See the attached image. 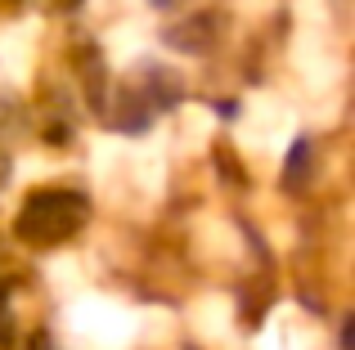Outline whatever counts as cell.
Returning a JSON list of instances; mask_svg holds the SVG:
<instances>
[{
	"instance_id": "cell-1",
	"label": "cell",
	"mask_w": 355,
	"mask_h": 350,
	"mask_svg": "<svg viewBox=\"0 0 355 350\" xmlns=\"http://www.w3.org/2000/svg\"><path fill=\"white\" fill-rule=\"evenodd\" d=\"M86 220V202L77 193H63V189H45V193H32L23 202V216H18V238L23 243H63L72 229H81Z\"/></svg>"
},
{
	"instance_id": "cell-2",
	"label": "cell",
	"mask_w": 355,
	"mask_h": 350,
	"mask_svg": "<svg viewBox=\"0 0 355 350\" xmlns=\"http://www.w3.org/2000/svg\"><path fill=\"white\" fill-rule=\"evenodd\" d=\"M207 27H211V14H198V18H189V23L171 27V32H166V45L198 54V50H207V41H211V32H207Z\"/></svg>"
},
{
	"instance_id": "cell-4",
	"label": "cell",
	"mask_w": 355,
	"mask_h": 350,
	"mask_svg": "<svg viewBox=\"0 0 355 350\" xmlns=\"http://www.w3.org/2000/svg\"><path fill=\"white\" fill-rule=\"evenodd\" d=\"M63 5H68V9H77V5H81V0H63Z\"/></svg>"
},
{
	"instance_id": "cell-3",
	"label": "cell",
	"mask_w": 355,
	"mask_h": 350,
	"mask_svg": "<svg viewBox=\"0 0 355 350\" xmlns=\"http://www.w3.org/2000/svg\"><path fill=\"white\" fill-rule=\"evenodd\" d=\"M306 158H311V144H306V140H297L293 158H288V184H293V189L306 180Z\"/></svg>"
},
{
	"instance_id": "cell-5",
	"label": "cell",
	"mask_w": 355,
	"mask_h": 350,
	"mask_svg": "<svg viewBox=\"0 0 355 350\" xmlns=\"http://www.w3.org/2000/svg\"><path fill=\"white\" fill-rule=\"evenodd\" d=\"M153 5H171V0H153Z\"/></svg>"
}]
</instances>
